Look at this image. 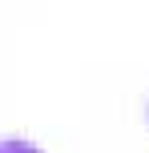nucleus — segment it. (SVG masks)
Returning <instances> with one entry per match:
<instances>
[]
</instances>
